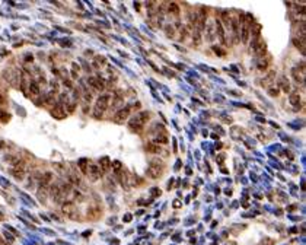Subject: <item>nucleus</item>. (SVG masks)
I'll list each match as a JSON object with an SVG mask.
<instances>
[{"label": "nucleus", "instance_id": "f257e3e1", "mask_svg": "<svg viewBox=\"0 0 306 245\" xmlns=\"http://www.w3.org/2000/svg\"><path fill=\"white\" fill-rule=\"evenodd\" d=\"M110 102H111V95H101L98 98L96 105H95V111H93L95 118H102V112L110 107Z\"/></svg>", "mask_w": 306, "mask_h": 245}, {"label": "nucleus", "instance_id": "f03ea898", "mask_svg": "<svg viewBox=\"0 0 306 245\" xmlns=\"http://www.w3.org/2000/svg\"><path fill=\"white\" fill-rule=\"evenodd\" d=\"M61 210H63V213H64V215H66L67 217H70V219H73V220L79 219V210H77L76 204H74L73 202H66V203H63Z\"/></svg>", "mask_w": 306, "mask_h": 245}, {"label": "nucleus", "instance_id": "7ed1b4c3", "mask_svg": "<svg viewBox=\"0 0 306 245\" xmlns=\"http://www.w3.org/2000/svg\"><path fill=\"white\" fill-rule=\"evenodd\" d=\"M10 174H12L15 178H18V179H24L25 174H26V163L19 161L16 165H13V166L10 168Z\"/></svg>", "mask_w": 306, "mask_h": 245}, {"label": "nucleus", "instance_id": "20e7f679", "mask_svg": "<svg viewBox=\"0 0 306 245\" xmlns=\"http://www.w3.org/2000/svg\"><path fill=\"white\" fill-rule=\"evenodd\" d=\"M230 29H232V41L233 44H239V20H238V16H233L230 18Z\"/></svg>", "mask_w": 306, "mask_h": 245}, {"label": "nucleus", "instance_id": "39448f33", "mask_svg": "<svg viewBox=\"0 0 306 245\" xmlns=\"http://www.w3.org/2000/svg\"><path fill=\"white\" fill-rule=\"evenodd\" d=\"M292 75H293V77H295V80H296L297 83L303 85V83H305V75H306L305 63L302 61V63H300V66H296V67H293Z\"/></svg>", "mask_w": 306, "mask_h": 245}, {"label": "nucleus", "instance_id": "423d86ee", "mask_svg": "<svg viewBox=\"0 0 306 245\" xmlns=\"http://www.w3.org/2000/svg\"><path fill=\"white\" fill-rule=\"evenodd\" d=\"M88 85H89L93 91H104V89H105V82H104V79H101V77L91 76L88 79Z\"/></svg>", "mask_w": 306, "mask_h": 245}, {"label": "nucleus", "instance_id": "0eeeda50", "mask_svg": "<svg viewBox=\"0 0 306 245\" xmlns=\"http://www.w3.org/2000/svg\"><path fill=\"white\" fill-rule=\"evenodd\" d=\"M128 127H130V130H131V131L139 133V131H142V129L144 127V121L140 118V116H136V117H133V118H130Z\"/></svg>", "mask_w": 306, "mask_h": 245}, {"label": "nucleus", "instance_id": "6e6552de", "mask_svg": "<svg viewBox=\"0 0 306 245\" xmlns=\"http://www.w3.org/2000/svg\"><path fill=\"white\" fill-rule=\"evenodd\" d=\"M214 28H216V37L220 39V43L223 44V45H227V39H226V35H225V28H223L220 19H216Z\"/></svg>", "mask_w": 306, "mask_h": 245}, {"label": "nucleus", "instance_id": "1a4fd4ad", "mask_svg": "<svg viewBox=\"0 0 306 245\" xmlns=\"http://www.w3.org/2000/svg\"><path fill=\"white\" fill-rule=\"evenodd\" d=\"M206 41L207 43H213L216 38V28H214V22H209L206 25Z\"/></svg>", "mask_w": 306, "mask_h": 245}, {"label": "nucleus", "instance_id": "9d476101", "mask_svg": "<svg viewBox=\"0 0 306 245\" xmlns=\"http://www.w3.org/2000/svg\"><path fill=\"white\" fill-rule=\"evenodd\" d=\"M86 216H88V219H91V220H98V219L102 216V210H101V207H98V206H91L88 209Z\"/></svg>", "mask_w": 306, "mask_h": 245}, {"label": "nucleus", "instance_id": "9b49d317", "mask_svg": "<svg viewBox=\"0 0 306 245\" xmlns=\"http://www.w3.org/2000/svg\"><path fill=\"white\" fill-rule=\"evenodd\" d=\"M20 88H22V91H24V93H26L28 95V86H29V83H31V75H29L26 70H22V75H20Z\"/></svg>", "mask_w": 306, "mask_h": 245}, {"label": "nucleus", "instance_id": "f8f14e48", "mask_svg": "<svg viewBox=\"0 0 306 245\" xmlns=\"http://www.w3.org/2000/svg\"><path fill=\"white\" fill-rule=\"evenodd\" d=\"M91 177L92 181H96L98 178L101 177V171H99V166L98 165H93V163H89V166H88V174Z\"/></svg>", "mask_w": 306, "mask_h": 245}, {"label": "nucleus", "instance_id": "ddd939ff", "mask_svg": "<svg viewBox=\"0 0 306 245\" xmlns=\"http://www.w3.org/2000/svg\"><path fill=\"white\" fill-rule=\"evenodd\" d=\"M130 116V108H121L120 111H117V114H115V121L117 123H124Z\"/></svg>", "mask_w": 306, "mask_h": 245}, {"label": "nucleus", "instance_id": "4468645a", "mask_svg": "<svg viewBox=\"0 0 306 245\" xmlns=\"http://www.w3.org/2000/svg\"><path fill=\"white\" fill-rule=\"evenodd\" d=\"M51 116L54 118H57V120H63V118H66V111L63 108L61 105H54V108L51 110Z\"/></svg>", "mask_w": 306, "mask_h": 245}, {"label": "nucleus", "instance_id": "2eb2a0df", "mask_svg": "<svg viewBox=\"0 0 306 245\" xmlns=\"http://www.w3.org/2000/svg\"><path fill=\"white\" fill-rule=\"evenodd\" d=\"M146 174H147V177H150L152 179H158V178L163 174V169L158 168V166H149Z\"/></svg>", "mask_w": 306, "mask_h": 245}, {"label": "nucleus", "instance_id": "dca6fc26", "mask_svg": "<svg viewBox=\"0 0 306 245\" xmlns=\"http://www.w3.org/2000/svg\"><path fill=\"white\" fill-rule=\"evenodd\" d=\"M28 95L32 96V98H37L39 95V85L37 82L31 80V83H29V86H28Z\"/></svg>", "mask_w": 306, "mask_h": 245}, {"label": "nucleus", "instance_id": "f3484780", "mask_svg": "<svg viewBox=\"0 0 306 245\" xmlns=\"http://www.w3.org/2000/svg\"><path fill=\"white\" fill-rule=\"evenodd\" d=\"M111 169V159L108 156H104V158H101L99 161V171L102 172H108Z\"/></svg>", "mask_w": 306, "mask_h": 245}, {"label": "nucleus", "instance_id": "a211bd4d", "mask_svg": "<svg viewBox=\"0 0 306 245\" xmlns=\"http://www.w3.org/2000/svg\"><path fill=\"white\" fill-rule=\"evenodd\" d=\"M48 187H50V185H39L38 191H37V196H38V198L41 200V202H45V198H47L48 190H50Z\"/></svg>", "mask_w": 306, "mask_h": 245}, {"label": "nucleus", "instance_id": "6ab92c4d", "mask_svg": "<svg viewBox=\"0 0 306 245\" xmlns=\"http://www.w3.org/2000/svg\"><path fill=\"white\" fill-rule=\"evenodd\" d=\"M144 149L147 150L149 153H162V149H160V146L156 143H153V142H150V143H147L146 146H144Z\"/></svg>", "mask_w": 306, "mask_h": 245}, {"label": "nucleus", "instance_id": "aec40b11", "mask_svg": "<svg viewBox=\"0 0 306 245\" xmlns=\"http://www.w3.org/2000/svg\"><path fill=\"white\" fill-rule=\"evenodd\" d=\"M118 174H121V185L125 188V190H128L130 187H131V184H130V177H128V174L125 172V171H120Z\"/></svg>", "mask_w": 306, "mask_h": 245}, {"label": "nucleus", "instance_id": "412c9836", "mask_svg": "<svg viewBox=\"0 0 306 245\" xmlns=\"http://www.w3.org/2000/svg\"><path fill=\"white\" fill-rule=\"evenodd\" d=\"M56 92H50V93H47V95L44 96V104L45 105H53L56 104V101H57V98H56Z\"/></svg>", "mask_w": 306, "mask_h": 245}, {"label": "nucleus", "instance_id": "4be33fe9", "mask_svg": "<svg viewBox=\"0 0 306 245\" xmlns=\"http://www.w3.org/2000/svg\"><path fill=\"white\" fill-rule=\"evenodd\" d=\"M51 179H53V174L45 172L44 175H41V178H39V185H50V184H51Z\"/></svg>", "mask_w": 306, "mask_h": 245}, {"label": "nucleus", "instance_id": "5701e85b", "mask_svg": "<svg viewBox=\"0 0 306 245\" xmlns=\"http://www.w3.org/2000/svg\"><path fill=\"white\" fill-rule=\"evenodd\" d=\"M289 101H290V104L293 107H299V104H300V95H299V92H292L290 96H289Z\"/></svg>", "mask_w": 306, "mask_h": 245}, {"label": "nucleus", "instance_id": "b1692460", "mask_svg": "<svg viewBox=\"0 0 306 245\" xmlns=\"http://www.w3.org/2000/svg\"><path fill=\"white\" fill-rule=\"evenodd\" d=\"M273 82H274V72H270L267 76L264 77L263 80H261V85H263V86H265V88H270V85H271Z\"/></svg>", "mask_w": 306, "mask_h": 245}, {"label": "nucleus", "instance_id": "393cba45", "mask_svg": "<svg viewBox=\"0 0 306 245\" xmlns=\"http://www.w3.org/2000/svg\"><path fill=\"white\" fill-rule=\"evenodd\" d=\"M261 29H263V26L259 24H255V25H252L251 26V31L249 32H252V39H255V38H258V37H261Z\"/></svg>", "mask_w": 306, "mask_h": 245}, {"label": "nucleus", "instance_id": "a878e982", "mask_svg": "<svg viewBox=\"0 0 306 245\" xmlns=\"http://www.w3.org/2000/svg\"><path fill=\"white\" fill-rule=\"evenodd\" d=\"M278 85H280V86H278V89L281 88V89H283L284 92H286V93H287L289 91H290V83H289V80L286 79V76H281V77H280V83H278Z\"/></svg>", "mask_w": 306, "mask_h": 245}, {"label": "nucleus", "instance_id": "bb28decb", "mask_svg": "<svg viewBox=\"0 0 306 245\" xmlns=\"http://www.w3.org/2000/svg\"><path fill=\"white\" fill-rule=\"evenodd\" d=\"M268 64H270V60H268V58L259 57L258 64H257V67H258V70H261V72H264V70H267Z\"/></svg>", "mask_w": 306, "mask_h": 245}, {"label": "nucleus", "instance_id": "cd10ccee", "mask_svg": "<svg viewBox=\"0 0 306 245\" xmlns=\"http://www.w3.org/2000/svg\"><path fill=\"white\" fill-rule=\"evenodd\" d=\"M168 12H169V13H172L173 16H178V15L181 13L179 6H178L177 3H169V5H168Z\"/></svg>", "mask_w": 306, "mask_h": 245}, {"label": "nucleus", "instance_id": "c85d7f7f", "mask_svg": "<svg viewBox=\"0 0 306 245\" xmlns=\"http://www.w3.org/2000/svg\"><path fill=\"white\" fill-rule=\"evenodd\" d=\"M88 166H89V161L88 159H80L79 161V168L82 169V172L85 174V175L88 174Z\"/></svg>", "mask_w": 306, "mask_h": 245}, {"label": "nucleus", "instance_id": "c756f323", "mask_svg": "<svg viewBox=\"0 0 306 245\" xmlns=\"http://www.w3.org/2000/svg\"><path fill=\"white\" fill-rule=\"evenodd\" d=\"M230 134H232L233 139H241V136L244 134V131H242V129H239V127H233V129L230 130Z\"/></svg>", "mask_w": 306, "mask_h": 245}, {"label": "nucleus", "instance_id": "7c9ffc66", "mask_svg": "<svg viewBox=\"0 0 306 245\" xmlns=\"http://www.w3.org/2000/svg\"><path fill=\"white\" fill-rule=\"evenodd\" d=\"M293 44L300 50L302 54H305V41H302V39H299V38H293Z\"/></svg>", "mask_w": 306, "mask_h": 245}, {"label": "nucleus", "instance_id": "2f4dec72", "mask_svg": "<svg viewBox=\"0 0 306 245\" xmlns=\"http://www.w3.org/2000/svg\"><path fill=\"white\" fill-rule=\"evenodd\" d=\"M5 76L6 79L10 82V83H13V85H16V77H15V72H12V70H6L5 72Z\"/></svg>", "mask_w": 306, "mask_h": 245}, {"label": "nucleus", "instance_id": "473e14b6", "mask_svg": "<svg viewBox=\"0 0 306 245\" xmlns=\"http://www.w3.org/2000/svg\"><path fill=\"white\" fill-rule=\"evenodd\" d=\"M153 143H156V144H159V143H160V144H166L168 143V137L165 134H158Z\"/></svg>", "mask_w": 306, "mask_h": 245}, {"label": "nucleus", "instance_id": "72a5a7b5", "mask_svg": "<svg viewBox=\"0 0 306 245\" xmlns=\"http://www.w3.org/2000/svg\"><path fill=\"white\" fill-rule=\"evenodd\" d=\"M268 95H271V96H278L280 95V89H278V86H270L268 88Z\"/></svg>", "mask_w": 306, "mask_h": 245}, {"label": "nucleus", "instance_id": "f704fd0d", "mask_svg": "<svg viewBox=\"0 0 306 245\" xmlns=\"http://www.w3.org/2000/svg\"><path fill=\"white\" fill-rule=\"evenodd\" d=\"M192 41H194V44H196V45H200V44H201V34H200V32H197V31H194V32H192Z\"/></svg>", "mask_w": 306, "mask_h": 245}, {"label": "nucleus", "instance_id": "c9c22d12", "mask_svg": "<svg viewBox=\"0 0 306 245\" xmlns=\"http://www.w3.org/2000/svg\"><path fill=\"white\" fill-rule=\"evenodd\" d=\"M150 166H158V168H165V165H163L162 161H159V159H152L150 161Z\"/></svg>", "mask_w": 306, "mask_h": 245}, {"label": "nucleus", "instance_id": "e433bc0d", "mask_svg": "<svg viewBox=\"0 0 306 245\" xmlns=\"http://www.w3.org/2000/svg\"><path fill=\"white\" fill-rule=\"evenodd\" d=\"M111 166L114 168V171L117 174L121 171V162H120V161H115V162H112V163H111Z\"/></svg>", "mask_w": 306, "mask_h": 245}, {"label": "nucleus", "instance_id": "4c0bfd02", "mask_svg": "<svg viewBox=\"0 0 306 245\" xmlns=\"http://www.w3.org/2000/svg\"><path fill=\"white\" fill-rule=\"evenodd\" d=\"M9 118H10V116H9V114H6L5 111H2V110H0V120L3 121V123H6V121H9Z\"/></svg>", "mask_w": 306, "mask_h": 245}, {"label": "nucleus", "instance_id": "58836bf2", "mask_svg": "<svg viewBox=\"0 0 306 245\" xmlns=\"http://www.w3.org/2000/svg\"><path fill=\"white\" fill-rule=\"evenodd\" d=\"M104 63H105V58H104V57H99V56H98V57L95 58V66H96V67L102 66Z\"/></svg>", "mask_w": 306, "mask_h": 245}, {"label": "nucleus", "instance_id": "ea45409f", "mask_svg": "<svg viewBox=\"0 0 306 245\" xmlns=\"http://www.w3.org/2000/svg\"><path fill=\"white\" fill-rule=\"evenodd\" d=\"M263 245H274V241L270 239V238H265V239L263 241Z\"/></svg>", "mask_w": 306, "mask_h": 245}, {"label": "nucleus", "instance_id": "a19ab883", "mask_svg": "<svg viewBox=\"0 0 306 245\" xmlns=\"http://www.w3.org/2000/svg\"><path fill=\"white\" fill-rule=\"evenodd\" d=\"M0 104H2V105H3V104H6V98H5V95H3L2 92H0Z\"/></svg>", "mask_w": 306, "mask_h": 245}, {"label": "nucleus", "instance_id": "79ce46f5", "mask_svg": "<svg viewBox=\"0 0 306 245\" xmlns=\"http://www.w3.org/2000/svg\"><path fill=\"white\" fill-rule=\"evenodd\" d=\"M152 194L153 196H158V194H160V191H158V190H152Z\"/></svg>", "mask_w": 306, "mask_h": 245}]
</instances>
